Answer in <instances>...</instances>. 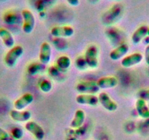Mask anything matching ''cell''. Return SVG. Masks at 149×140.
<instances>
[{
	"instance_id": "16",
	"label": "cell",
	"mask_w": 149,
	"mask_h": 140,
	"mask_svg": "<svg viewBox=\"0 0 149 140\" xmlns=\"http://www.w3.org/2000/svg\"><path fill=\"white\" fill-rule=\"evenodd\" d=\"M136 110L140 118L143 119L149 118V107H148L146 101L142 98H138L135 104Z\"/></svg>"
},
{
	"instance_id": "18",
	"label": "cell",
	"mask_w": 149,
	"mask_h": 140,
	"mask_svg": "<svg viewBox=\"0 0 149 140\" xmlns=\"http://www.w3.org/2000/svg\"><path fill=\"white\" fill-rule=\"evenodd\" d=\"M86 115L85 112L82 110H78L75 112L74 115V118L72 120L71 123H70V126L72 128H78L81 126H82L84 124V121H85Z\"/></svg>"
},
{
	"instance_id": "13",
	"label": "cell",
	"mask_w": 149,
	"mask_h": 140,
	"mask_svg": "<svg viewBox=\"0 0 149 140\" xmlns=\"http://www.w3.org/2000/svg\"><path fill=\"white\" fill-rule=\"evenodd\" d=\"M129 50H130V48L128 45L125 43L121 44L119 46L116 48L110 53V59L113 61H118L128 53Z\"/></svg>"
},
{
	"instance_id": "22",
	"label": "cell",
	"mask_w": 149,
	"mask_h": 140,
	"mask_svg": "<svg viewBox=\"0 0 149 140\" xmlns=\"http://www.w3.org/2000/svg\"><path fill=\"white\" fill-rule=\"evenodd\" d=\"M52 83L48 80H43L40 83V89L44 93H48L52 89Z\"/></svg>"
},
{
	"instance_id": "9",
	"label": "cell",
	"mask_w": 149,
	"mask_h": 140,
	"mask_svg": "<svg viewBox=\"0 0 149 140\" xmlns=\"http://www.w3.org/2000/svg\"><path fill=\"white\" fill-rule=\"evenodd\" d=\"M143 59V55L140 53H134L124 57L121 61V65L125 68L133 67L140 64Z\"/></svg>"
},
{
	"instance_id": "19",
	"label": "cell",
	"mask_w": 149,
	"mask_h": 140,
	"mask_svg": "<svg viewBox=\"0 0 149 140\" xmlns=\"http://www.w3.org/2000/svg\"><path fill=\"white\" fill-rule=\"evenodd\" d=\"M71 65V60L67 55H61L57 59L56 67H58L60 72L67 71Z\"/></svg>"
},
{
	"instance_id": "4",
	"label": "cell",
	"mask_w": 149,
	"mask_h": 140,
	"mask_svg": "<svg viewBox=\"0 0 149 140\" xmlns=\"http://www.w3.org/2000/svg\"><path fill=\"white\" fill-rule=\"evenodd\" d=\"M76 91L82 94H95L99 92L100 88L96 82L83 81L76 85Z\"/></svg>"
},
{
	"instance_id": "15",
	"label": "cell",
	"mask_w": 149,
	"mask_h": 140,
	"mask_svg": "<svg viewBox=\"0 0 149 140\" xmlns=\"http://www.w3.org/2000/svg\"><path fill=\"white\" fill-rule=\"evenodd\" d=\"M148 26H141L138 28L136 29V31L132 35V42L134 44L137 45L139 44L142 40H144L146 37L148 36Z\"/></svg>"
},
{
	"instance_id": "20",
	"label": "cell",
	"mask_w": 149,
	"mask_h": 140,
	"mask_svg": "<svg viewBox=\"0 0 149 140\" xmlns=\"http://www.w3.org/2000/svg\"><path fill=\"white\" fill-rule=\"evenodd\" d=\"M3 21L8 25H14L18 24L19 21V18L15 12L8 11L5 13L3 16Z\"/></svg>"
},
{
	"instance_id": "29",
	"label": "cell",
	"mask_w": 149,
	"mask_h": 140,
	"mask_svg": "<svg viewBox=\"0 0 149 140\" xmlns=\"http://www.w3.org/2000/svg\"><path fill=\"white\" fill-rule=\"evenodd\" d=\"M67 2L69 5H70L71 6L73 7L78 6L80 3L79 0H67Z\"/></svg>"
},
{
	"instance_id": "1",
	"label": "cell",
	"mask_w": 149,
	"mask_h": 140,
	"mask_svg": "<svg viewBox=\"0 0 149 140\" xmlns=\"http://www.w3.org/2000/svg\"><path fill=\"white\" fill-rule=\"evenodd\" d=\"M24 53V48L20 45L13 47L5 55L4 61L8 67H13Z\"/></svg>"
},
{
	"instance_id": "2",
	"label": "cell",
	"mask_w": 149,
	"mask_h": 140,
	"mask_svg": "<svg viewBox=\"0 0 149 140\" xmlns=\"http://www.w3.org/2000/svg\"><path fill=\"white\" fill-rule=\"evenodd\" d=\"M99 49L96 45H92L88 47L84 54V58L86 60L88 67L91 69L97 68L99 66Z\"/></svg>"
},
{
	"instance_id": "31",
	"label": "cell",
	"mask_w": 149,
	"mask_h": 140,
	"mask_svg": "<svg viewBox=\"0 0 149 140\" xmlns=\"http://www.w3.org/2000/svg\"><path fill=\"white\" fill-rule=\"evenodd\" d=\"M0 140H8V139H0Z\"/></svg>"
},
{
	"instance_id": "5",
	"label": "cell",
	"mask_w": 149,
	"mask_h": 140,
	"mask_svg": "<svg viewBox=\"0 0 149 140\" xmlns=\"http://www.w3.org/2000/svg\"><path fill=\"white\" fill-rule=\"evenodd\" d=\"M99 102L102 104V106L110 112H114L118 109V105L114 101L111 99L110 96L105 92L100 93L98 96Z\"/></svg>"
},
{
	"instance_id": "11",
	"label": "cell",
	"mask_w": 149,
	"mask_h": 140,
	"mask_svg": "<svg viewBox=\"0 0 149 140\" xmlns=\"http://www.w3.org/2000/svg\"><path fill=\"white\" fill-rule=\"evenodd\" d=\"M40 61L42 64H47L49 63L51 58V47L48 42H43L40 46L39 55Z\"/></svg>"
},
{
	"instance_id": "30",
	"label": "cell",
	"mask_w": 149,
	"mask_h": 140,
	"mask_svg": "<svg viewBox=\"0 0 149 140\" xmlns=\"http://www.w3.org/2000/svg\"><path fill=\"white\" fill-rule=\"evenodd\" d=\"M39 15L41 18H43L46 16V13H45V12H44V11H41V12H39Z\"/></svg>"
},
{
	"instance_id": "21",
	"label": "cell",
	"mask_w": 149,
	"mask_h": 140,
	"mask_svg": "<svg viewBox=\"0 0 149 140\" xmlns=\"http://www.w3.org/2000/svg\"><path fill=\"white\" fill-rule=\"evenodd\" d=\"M43 64L40 63H31L27 67V72L30 75H34L40 72L41 70L43 69Z\"/></svg>"
},
{
	"instance_id": "25",
	"label": "cell",
	"mask_w": 149,
	"mask_h": 140,
	"mask_svg": "<svg viewBox=\"0 0 149 140\" xmlns=\"http://www.w3.org/2000/svg\"><path fill=\"white\" fill-rule=\"evenodd\" d=\"M60 70L58 69V67L56 66H51L48 69V74L51 75L52 78H57L60 74Z\"/></svg>"
},
{
	"instance_id": "12",
	"label": "cell",
	"mask_w": 149,
	"mask_h": 140,
	"mask_svg": "<svg viewBox=\"0 0 149 140\" xmlns=\"http://www.w3.org/2000/svg\"><path fill=\"white\" fill-rule=\"evenodd\" d=\"M11 118L16 122H28L31 117V114L29 111H20L13 110L10 112Z\"/></svg>"
},
{
	"instance_id": "14",
	"label": "cell",
	"mask_w": 149,
	"mask_h": 140,
	"mask_svg": "<svg viewBox=\"0 0 149 140\" xmlns=\"http://www.w3.org/2000/svg\"><path fill=\"white\" fill-rule=\"evenodd\" d=\"M118 79L115 77H104L98 80L97 82L99 88L102 89L113 88L118 85Z\"/></svg>"
},
{
	"instance_id": "26",
	"label": "cell",
	"mask_w": 149,
	"mask_h": 140,
	"mask_svg": "<svg viewBox=\"0 0 149 140\" xmlns=\"http://www.w3.org/2000/svg\"><path fill=\"white\" fill-rule=\"evenodd\" d=\"M140 98L145 100V101H149V89L147 90H143V91H140L138 94Z\"/></svg>"
},
{
	"instance_id": "8",
	"label": "cell",
	"mask_w": 149,
	"mask_h": 140,
	"mask_svg": "<svg viewBox=\"0 0 149 140\" xmlns=\"http://www.w3.org/2000/svg\"><path fill=\"white\" fill-rule=\"evenodd\" d=\"M76 102L82 105H90L95 107L99 103L98 96L94 94H80L77 96Z\"/></svg>"
},
{
	"instance_id": "6",
	"label": "cell",
	"mask_w": 149,
	"mask_h": 140,
	"mask_svg": "<svg viewBox=\"0 0 149 140\" xmlns=\"http://www.w3.org/2000/svg\"><path fill=\"white\" fill-rule=\"evenodd\" d=\"M25 128L29 132L31 133L37 140H42L45 137L43 128L34 121H28L26 123Z\"/></svg>"
},
{
	"instance_id": "28",
	"label": "cell",
	"mask_w": 149,
	"mask_h": 140,
	"mask_svg": "<svg viewBox=\"0 0 149 140\" xmlns=\"http://www.w3.org/2000/svg\"><path fill=\"white\" fill-rule=\"evenodd\" d=\"M145 60L146 64L149 66V45H147L145 49Z\"/></svg>"
},
{
	"instance_id": "17",
	"label": "cell",
	"mask_w": 149,
	"mask_h": 140,
	"mask_svg": "<svg viewBox=\"0 0 149 140\" xmlns=\"http://www.w3.org/2000/svg\"><path fill=\"white\" fill-rule=\"evenodd\" d=\"M0 38L2 39L4 45L7 48H12L13 47H14L15 40L9 30L5 28H0Z\"/></svg>"
},
{
	"instance_id": "24",
	"label": "cell",
	"mask_w": 149,
	"mask_h": 140,
	"mask_svg": "<svg viewBox=\"0 0 149 140\" xmlns=\"http://www.w3.org/2000/svg\"><path fill=\"white\" fill-rule=\"evenodd\" d=\"M11 136L15 139H21L24 136V131L21 128L15 127V128H13L11 131Z\"/></svg>"
},
{
	"instance_id": "27",
	"label": "cell",
	"mask_w": 149,
	"mask_h": 140,
	"mask_svg": "<svg viewBox=\"0 0 149 140\" xmlns=\"http://www.w3.org/2000/svg\"><path fill=\"white\" fill-rule=\"evenodd\" d=\"M9 134L2 128H0V139H9Z\"/></svg>"
},
{
	"instance_id": "10",
	"label": "cell",
	"mask_w": 149,
	"mask_h": 140,
	"mask_svg": "<svg viewBox=\"0 0 149 140\" xmlns=\"http://www.w3.org/2000/svg\"><path fill=\"white\" fill-rule=\"evenodd\" d=\"M34 101V96L31 94H25L18 98L14 102V107L16 110H22L25 109L28 105H29Z\"/></svg>"
},
{
	"instance_id": "3",
	"label": "cell",
	"mask_w": 149,
	"mask_h": 140,
	"mask_svg": "<svg viewBox=\"0 0 149 140\" xmlns=\"http://www.w3.org/2000/svg\"><path fill=\"white\" fill-rule=\"evenodd\" d=\"M21 15L23 18V31L26 34H30L35 26V18L32 12L29 10H24Z\"/></svg>"
},
{
	"instance_id": "7",
	"label": "cell",
	"mask_w": 149,
	"mask_h": 140,
	"mask_svg": "<svg viewBox=\"0 0 149 140\" xmlns=\"http://www.w3.org/2000/svg\"><path fill=\"white\" fill-rule=\"evenodd\" d=\"M51 34L52 36L57 38L70 37L74 34V29L70 26H55L51 29Z\"/></svg>"
},
{
	"instance_id": "23",
	"label": "cell",
	"mask_w": 149,
	"mask_h": 140,
	"mask_svg": "<svg viewBox=\"0 0 149 140\" xmlns=\"http://www.w3.org/2000/svg\"><path fill=\"white\" fill-rule=\"evenodd\" d=\"M75 64H76L77 68L80 70H85L88 67V65H87L85 58H84V56L78 57L76 59V61H75Z\"/></svg>"
}]
</instances>
